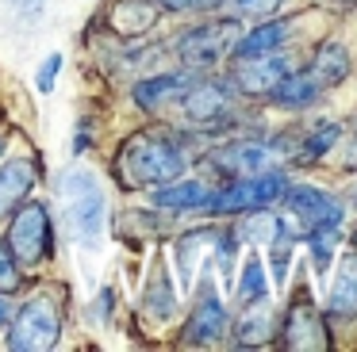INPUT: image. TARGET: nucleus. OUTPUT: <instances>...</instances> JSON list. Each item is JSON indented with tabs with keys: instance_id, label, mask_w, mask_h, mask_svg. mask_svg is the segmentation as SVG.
Segmentation results:
<instances>
[{
	"instance_id": "21",
	"label": "nucleus",
	"mask_w": 357,
	"mask_h": 352,
	"mask_svg": "<svg viewBox=\"0 0 357 352\" xmlns=\"http://www.w3.org/2000/svg\"><path fill=\"white\" fill-rule=\"evenodd\" d=\"M307 245H311V257H315V268H326L334 257V245H338V226L307 230Z\"/></svg>"
},
{
	"instance_id": "8",
	"label": "nucleus",
	"mask_w": 357,
	"mask_h": 352,
	"mask_svg": "<svg viewBox=\"0 0 357 352\" xmlns=\"http://www.w3.org/2000/svg\"><path fill=\"white\" fill-rule=\"evenodd\" d=\"M181 111H185V119L192 122V127H211V122L227 119L231 115V88L227 84H188V92L181 96Z\"/></svg>"
},
{
	"instance_id": "32",
	"label": "nucleus",
	"mask_w": 357,
	"mask_h": 352,
	"mask_svg": "<svg viewBox=\"0 0 357 352\" xmlns=\"http://www.w3.org/2000/svg\"><path fill=\"white\" fill-rule=\"evenodd\" d=\"M349 4H357V0H349Z\"/></svg>"
},
{
	"instance_id": "10",
	"label": "nucleus",
	"mask_w": 357,
	"mask_h": 352,
	"mask_svg": "<svg viewBox=\"0 0 357 352\" xmlns=\"http://www.w3.org/2000/svg\"><path fill=\"white\" fill-rule=\"evenodd\" d=\"M223 333H227V306L219 303L211 283H204L200 303L192 310V321L185 329V341L188 344H215V341H223Z\"/></svg>"
},
{
	"instance_id": "31",
	"label": "nucleus",
	"mask_w": 357,
	"mask_h": 352,
	"mask_svg": "<svg viewBox=\"0 0 357 352\" xmlns=\"http://www.w3.org/2000/svg\"><path fill=\"white\" fill-rule=\"evenodd\" d=\"M354 245H357V234H354Z\"/></svg>"
},
{
	"instance_id": "30",
	"label": "nucleus",
	"mask_w": 357,
	"mask_h": 352,
	"mask_svg": "<svg viewBox=\"0 0 357 352\" xmlns=\"http://www.w3.org/2000/svg\"><path fill=\"white\" fill-rule=\"evenodd\" d=\"M4 150H8V138H0V153H4Z\"/></svg>"
},
{
	"instance_id": "29",
	"label": "nucleus",
	"mask_w": 357,
	"mask_h": 352,
	"mask_svg": "<svg viewBox=\"0 0 357 352\" xmlns=\"http://www.w3.org/2000/svg\"><path fill=\"white\" fill-rule=\"evenodd\" d=\"M0 321H8V303L0 298Z\"/></svg>"
},
{
	"instance_id": "14",
	"label": "nucleus",
	"mask_w": 357,
	"mask_h": 352,
	"mask_svg": "<svg viewBox=\"0 0 357 352\" xmlns=\"http://www.w3.org/2000/svg\"><path fill=\"white\" fill-rule=\"evenodd\" d=\"M211 161H215V168H223V173H231V176H250V173H261L265 168L269 150L257 145V142H234V145H227V150H219Z\"/></svg>"
},
{
	"instance_id": "13",
	"label": "nucleus",
	"mask_w": 357,
	"mask_h": 352,
	"mask_svg": "<svg viewBox=\"0 0 357 352\" xmlns=\"http://www.w3.org/2000/svg\"><path fill=\"white\" fill-rule=\"evenodd\" d=\"M319 92H323V84H319V77L311 73V69H307V73H303V69H300V73H296V69H288V73L269 88V96H273V104L292 107V111H296V107L315 104Z\"/></svg>"
},
{
	"instance_id": "25",
	"label": "nucleus",
	"mask_w": 357,
	"mask_h": 352,
	"mask_svg": "<svg viewBox=\"0 0 357 352\" xmlns=\"http://www.w3.org/2000/svg\"><path fill=\"white\" fill-rule=\"evenodd\" d=\"M238 337H242L246 344L265 341V337H269V318H265V310H261V314H246V321L238 326Z\"/></svg>"
},
{
	"instance_id": "7",
	"label": "nucleus",
	"mask_w": 357,
	"mask_h": 352,
	"mask_svg": "<svg viewBox=\"0 0 357 352\" xmlns=\"http://www.w3.org/2000/svg\"><path fill=\"white\" fill-rule=\"evenodd\" d=\"M284 199H288V211L296 214V222H300L303 230L342 226V218H346L342 199H334L331 191H323V188H311V184H292V188H284Z\"/></svg>"
},
{
	"instance_id": "12",
	"label": "nucleus",
	"mask_w": 357,
	"mask_h": 352,
	"mask_svg": "<svg viewBox=\"0 0 357 352\" xmlns=\"http://www.w3.org/2000/svg\"><path fill=\"white\" fill-rule=\"evenodd\" d=\"M35 188V165L27 157H12L0 165V218L12 214V207L24 203L27 191Z\"/></svg>"
},
{
	"instance_id": "2",
	"label": "nucleus",
	"mask_w": 357,
	"mask_h": 352,
	"mask_svg": "<svg viewBox=\"0 0 357 352\" xmlns=\"http://www.w3.org/2000/svg\"><path fill=\"white\" fill-rule=\"evenodd\" d=\"M58 195L66 203V218H70L73 234L81 237L85 249H96L104 234V214H108V203H104V191L96 184V176L89 168H66L58 176Z\"/></svg>"
},
{
	"instance_id": "24",
	"label": "nucleus",
	"mask_w": 357,
	"mask_h": 352,
	"mask_svg": "<svg viewBox=\"0 0 357 352\" xmlns=\"http://www.w3.org/2000/svg\"><path fill=\"white\" fill-rule=\"evenodd\" d=\"M58 73H62V54H50V58L39 65V73H35V88H39L43 96H47V92H54Z\"/></svg>"
},
{
	"instance_id": "22",
	"label": "nucleus",
	"mask_w": 357,
	"mask_h": 352,
	"mask_svg": "<svg viewBox=\"0 0 357 352\" xmlns=\"http://www.w3.org/2000/svg\"><path fill=\"white\" fill-rule=\"evenodd\" d=\"M20 287V260L12 257L8 241H0V291H16Z\"/></svg>"
},
{
	"instance_id": "27",
	"label": "nucleus",
	"mask_w": 357,
	"mask_h": 352,
	"mask_svg": "<svg viewBox=\"0 0 357 352\" xmlns=\"http://www.w3.org/2000/svg\"><path fill=\"white\" fill-rule=\"evenodd\" d=\"M162 8H169V12H188V8H208L215 4V0H158Z\"/></svg>"
},
{
	"instance_id": "9",
	"label": "nucleus",
	"mask_w": 357,
	"mask_h": 352,
	"mask_svg": "<svg viewBox=\"0 0 357 352\" xmlns=\"http://www.w3.org/2000/svg\"><path fill=\"white\" fill-rule=\"evenodd\" d=\"M288 58L284 54H254V58H238V69H234V84L250 96H269V88L288 73Z\"/></svg>"
},
{
	"instance_id": "28",
	"label": "nucleus",
	"mask_w": 357,
	"mask_h": 352,
	"mask_svg": "<svg viewBox=\"0 0 357 352\" xmlns=\"http://www.w3.org/2000/svg\"><path fill=\"white\" fill-rule=\"evenodd\" d=\"M346 165H349V168H357V138L349 142V150H346Z\"/></svg>"
},
{
	"instance_id": "1",
	"label": "nucleus",
	"mask_w": 357,
	"mask_h": 352,
	"mask_svg": "<svg viewBox=\"0 0 357 352\" xmlns=\"http://www.w3.org/2000/svg\"><path fill=\"white\" fill-rule=\"evenodd\" d=\"M119 173L131 188H162L185 173V153L165 134H135L123 142Z\"/></svg>"
},
{
	"instance_id": "20",
	"label": "nucleus",
	"mask_w": 357,
	"mask_h": 352,
	"mask_svg": "<svg viewBox=\"0 0 357 352\" xmlns=\"http://www.w3.org/2000/svg\"><path fill=\"white\" fill-rule=\"evenodd\" d=\"M338 142V122H315L311 127V134L303 138V145H300V157H319V153H326L331 145Z\"/></svg>"
},
{
	"instance_id": "19",
	"label": "nucleus",
	"mask_w": 357,
	"mask_h": 352,
	"mask_svg": "<svg viewBox=\"0 0 357 352\" xmlns=\"http://www.w3.org/2000/svg\"><path fill=\"white\" fill-rule=\"evenodd\" d=\"M265 291H269V280H265L261 257H257V253H250V257H246V264H242L238 298H246V303H257V298H265Z\"/></svg>"
},
{
	"instance_id": "16",
	"label": "nucleus",
	"mask_w": 357,
	"mask_h": 352,
	"mask_svg": "<svg viewBox=\"0 0 357 352\" xmlns=\"http://www.w3.org/2000/svg\"><path fill=\"white\" fill-rule=\"evenodd\" d=\"M211 199V188L200 180H185V184H165V188L154 191V203L158 207H169V211H204Z\"/></svg>"
},
{
	"instance_id": "26",
	"label": "nucleus",
	"mask_w": 357,
	"mask_h": 352,
	"mask_svg": "<svg viewBox=\"0 0 357 352\" xmlns=\"http://www.w3.org/2000/svg\"><path fill=\"white\" fill-rule=\"evenodd\" d=\"M238 15H273L284 0H227Z\"/></svg>"
},
{
	"instance_id": "4",
	"label": "nucleus",
	"mask_w": 357,
	"mask_h": 352,
	"mask_svg": "<svg viewBox=\"0 0 357 352\" xmlns=\"http://www.w3.org/2000/svg\"><path fill=\"white\" fill-rule=\"evenodd\" d=\"M58 310L50 298H31V303L20 306L16 321L8 329V349L16 352H47L58 344Z\"/></svg>"
},
{
	"instance_id": "15",
	"label": "nucleus",
	"mask_w": 357,
	"mask_h": 352,
	"mask_svg": "<svg viewBox=\"0 0 357 352\" xmlns=\"http://www.w3.org/2000/svg\"><path fill=\"white\" fill-rule=\"evenodd\" d=\"M326 306H331V314H354L357 310V253H346L338 260Z\"/></svg>"
},
{
	"instance_id": "17",
	"label": "nucleus",
	"mask_w": 357,
	"mask_h": 352,
	"mask_svg": "<svg viewBox=\"0 0 357 352\" xmlns=\"http://www.w3.org/2000/svg\"><path fill=\"white\" fill-rule=\"evenodd\" d=\"M284 38H288V23H284V19H273V23H261V27H254V31H246V35H238V42H234V54H238V58L269 54V50H277Z\"/></svg>"
},
{
	"instance_id": "11",
	"label": "nucleus",
	"mask_w": 357,
	"mask_h": 352,
	"mask_svg": "<svg viewBox=\"0 0 357 352\" xmlns=\"http://www.w3.org/2000/svg\"><path fill=\"white\" fill-rule=\"evenodd\" d=\"M192 77L185 73H165V77H150V81L135 84V104L146 107V111H162V107L177 104L181 96L188 92Z\"/></svg>"
},
{
	"instance_id": "6",
	"label": "nucleus",
	"mask_w": 357,
	"mask_h": 352,
	"mask_svg": "<svg viewBox=\"0 0 357 352\" xmlns=\"http://www.w3.org/2000/svg\"><path fill=\"white\" fill-rule=\"evenodd\" d=\"M8 249L20 264H39L50 253V211L43 203H27L8 226Z\"/></svg>"
},
{
	"instance_id": "18",
	"label": "nucleus",
	"mask_w": 357,
	"mask_h": 352,
	"mask_svg": "<svg viewBox=\"0 0 357 352\" xmlns=\"http://www.w3.org/2000/svg\"><path fill=\"white\" fill-rule=\"evenodd\" d=\"M311 73L319 77V84H323V88H326V84H338L342 77L349 73V54H346V46L334 42V38H331V42H323V46L315 50Z\"/></svg>"
},
{
	"instance_id": "23",
	"label": "nucleus",
	"mask_w": 357,
	"mask_h": 352,
	"mask_svg": "<svg viewBox=\"0 0 357 352\" xmlns=\"http://www.w3.org/2000/svg\"><path fill=\"white\" fill-rule=\"evenodd\" d=\"M146 306H150L154 318H169L173 314V291H169V283H165V275L154 283V291L146 295Z\"/></svg>"
},
{
	"instance_id": "3",
	"label": "nucleus",
	"mask_w": 357,
	"mask_h": 352,
	"mask_svg": "<svg viewBox=\"0 0 357 352\" xmlns=\"http://www.w3.org/2000/svg\"><path fill=\"white\" fill-rule=\"evenodd\" d=\"M284 188H288V176L284 173H250V176H238L231 188L223 191H211L208 207L204 211L211 214H250V211H269L277 199H284Z\"/></svg>"
},
{
	"instance_id": "5",
	"label": "nucleus",
	"mask_w": 357,
	"mask_h": 352,
	"mask_svg": "<svg viewBox=\"0 0 357 352\" xmlns=\"http://www.w3.org/2000/svg\"><path fill=\"white\" fill-rule=\"evenodd\" d=\"M234 42H238V23L219 19V23H204V27L185 31V38L177 42V54L188 69H211L227 54H234Z\"/></svg>"
}]
</instances>
